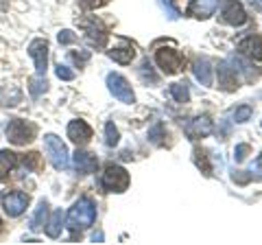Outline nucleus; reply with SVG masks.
Segmentation results:
<instances>
[{
  "label": "nucleus",
  "instance_id": "1",
  "mask_svg": "<svg viewBox=\"0 0 262 245\" xmlns=\"http://www.w3.org/2000/svg\"><path fill=\"white\" fill-rule=\"evenodd\" d=\"M94 221H96V203L90 197H81L75 206L70 208L68 219H66V223H68L72 234L83 232L85 228H90Z\"/></svg>",
  "mask_w": 262,
  "mask_h": 245
},
{
  "label": "nucleus",
  "instance_id": "2",
  "mask_svg": "<svg viewBox=\"0 0 262 245\" xmlns=\"http://www.w3.org/2000/svg\"><path fill=\"white\" fill-rule=\"evenodd\" d=\"M101 189L107 193H125L129 189V173L118 165L105 167L101 175Z\"/></svg>",
  "mask_w": 262,
  "mask_h": 245
},
{
  "label": "nucleus",
  "instance_id": "3",
  "mask_svg": "<svg viewBox=\"0 0 262 245\" xmlns=\"http://www.w3.org/2000/svg\"><path fill=\"white\" fill-rule=\"evenodd\" d=\"M35 134H37V127L24 118H13L7 125V138L13 145H29L35 140Z\"/></svg>",
  "mask_w": 262,
  "mask_h": 245
},
{
  "label": "nucleus",
  "instance_id": "4",
  "mask_svg": "<svg viewBox=\"0 0 262 245\" xmlns=\"http://www.w3.org/2000/svg\"><path fill=\"white\" fill-rule=\"evenodd\" d=\"M44 147H46V156L51 160V165L57 171H66L68 169V149L61 142V138H57L55 134H46L44 136Z\"/></svg>",
  "mask_w": 262,
  "mask_h": 245
},
{
  "label": "nucleus",
  "instance_id": "5",
  "mask_svg": "<svg viewBox=\"0 0 262 245\" xmlns=\"http://www.w3.org/2000/svg\"><path fill=\"white\" fill-rule=\"evenodd\" d=\"M107 88H110V92L116 96L120 103H134L136 101L134 90H131L129 81L122 75H118V72H110V75H107Z\"/></svg>",
  "mask_w": 262,
  "mask_h": 245
},
{
  "label": "nucleus",
  "instance_id": "6",
  "mask_svg": "<svg viewBox=\"0 0 262 245\" xmlns=\"http://www.w3.org/2000/svg\"><path fill=\"white\" fill-rule=\"evenodd\" d=\"M155 62L160 64V68L166 72V75H175V72L182 70L184 57L179 55L175 48H160V51L155 53Z\"/></svg>",
  "mask_w": 262,
  "mask_h": 245
},
{
  "label": "nucleus",
  "instance_id": "7",
  "mask_svg": "<svg viewBox=\"0 0 262 245\" xmlns=\"http://www.w3.org/2000/svg\"><path fill=\"white\" fill-rule=\"evenodd\" d=\"M3 206H5V212L9 217H20L29 206V195L22 193V191L3 193Z\"/></svg>",
  "mask_w": 262,
  "mask_h": 245
},
{
  "label": "nucleus",
  "instance_id": "8",
  "mask_svg": "<svg viewBox=\"0 0 262 245\" xmlns=\"http://www.w3.org/2000/svg\"><path fill=\"white\" fill-rule=\"evenodd\" d=\"M221 18L225 24H232V27H241V24L247 22V13H245L243 5L238 0H223V11H221Z\"/></svg>",
  "mask_w": 262,
  "mask_h": 245
},
{
  "label": "nucleus",
  "instance_id": "9",
  "mask_svg": "<svg viewBox=\"0 0 262 245\" xmlns=\"http://www.w3.org/2000/svg\"><path fill=\"white\" fill-rule=\"evenodd\" d=\"M29 55L35 62L37 75H46V66H48V44L46 39H33L29 44Z\"/></svg>",
  "mask_w": 262,
  "mask_h": 245
},
{
  "label": "nucleus",
  "instance_id": "10",
  "mask_svg": "<svg viewBox=\"0 0 262 245\" xmlns=\"http://www.w3.org/2000/svg\"><path fill=\"white\" fill-rule=\"evenodd\" d=\"M79 24L85 29V37L92 46L103 48L105 44H107V31H105L96 20H81Z\"/></svg>",
  "mask_w": 262,
  "mask_h": 245
},
{
  "label": "nucleus",
  "instance_id": "11",
  "mask_svg": "<svg viewBox=\"0 0 262 245\" xmlns=\"http://www.w3.org/2000/svg\"><path fill=\"white\" fill-rule=\"evenodd\" d=\"M68 138L75 145L79 147H83L90 142V138H92V127L88 125L85 120H70V125H68Z\"/></svg>",
  "mask_w": 262,
  "mask_h": 245
},
{
  "label": "nucleus",
  "instance_id": "12",
  "mask_svg": "<svg viewBox=\"0 0 262 245\" xmlns=\"http://www.w3.org/2000/svg\"><path fill=\"white\" fill-rule=\"evenodd\" d=\"M184 132L188 134V138H203V136H210L212 134V120L208 116H196L192 120H188L184 125Z\"/></svg>",
  "mask_w": 262,
  "mask_h": 245
},
{
  "label": "nucleus",
  "instance_id": "13",
  "mask_svg": "<svg viewBox=\"0 0 262 245\" xmlns=\"http://www.w3.org/2000/svg\"><path fill=\"white\" fill-rule=\"evenodd\" d=\"M216 9H219V0H192L190 7H188V13L192 18L208 20L210 15H214Z\"/></svg>",
  "mask_w": 262,
  "mask_h": 245
},
{
  "label": "nucleus",
  "instance_id": "14",
  "mask_svg": "<svg viewBox=\"0 0 262 245\" xmlns=\"http://www.w3.org/2000/svg\"><path fill=\"white\" fill-rule=\"evenodd\" d=\"M238 51H241L245 57H249V59L262 62V42H260V39H258L256 35L245 37L243 42L238 44Z\"/></svg>",
  "mask_w": 262,
  "mask_h": 245
},
{
  "label": "nucleus",
  "instance_id": "15",
  "mask_svg": "<svg viewBox=\"0 0 262 245\" xmlns=\"http://www.w3.org/2000/svg\"><path fill=\"white\" fill-rule=\"evenodd\" d=\"M219 86L225 90V92H234L238 88V79H236V70L229 68L227 64H219Z\"/></svg>",
  "mask_w": 262,
  "mask_h": 245
},
{
  "label": "nucleus",
  "instance_id": "16",
  "mask_svg": "<svg viewBox=\"0 0 262 245\" xmlns=\"http://www.w3.org/2000/svg\"><path fill=\"white\" fill-rule=\"evenodd\" d=\"M75 167L79 169V173H94L98 167V160L94 153L90 151H77L75 153Z\"/></svg>",
  "mask_w": 262,
  "mask_h": 245
},
{
  "label": "nucleus",
  "instance_id": "17",
  "mask_svg": "<svg viewBox=\"0 0 262 245\" xmlns=\"http://www.w3.org/2000/svg\"><path fill=\"white\" fill-rule=\"evenodd\" d=\"M46 219H48V201L42 199L37 203V208H35V212H33V217L29 221L31 232H39V230H42V228L46 226Z\"/></svg>",
  "mask_w": 262,
  "mask_h": 245
},
{
  "label": "nucleus",
  "instance_id": "18",
  "mask_svg": "<svg viewBox=\"0 0 262 245\" xmlns=\"http://www.w3.org/2000/svg\"><path fill=\"white\" fill-rule=\"evenodd\" d=\"M192 70H194V77L199 79L203 86H212V68H210V62L206 59V57L194 59Z\"/></svg>",
  "mask_w": 262,
  "mask_h": 245
},
{
  "label": "nucleus",
  "instance_id": "19",
  "mask_svg": "<svg viewBox=\"0 0 262 245\" xmlns=\"http://www.w3.org/2000/svg\"><path fill=\"white\" fill-rule=\"evenodd\" d=\"M20 99H22V94L15 86H9V84L0 86V105H18Z\"/></svg>",
  "mask_w": 262,
  "mask_h": 245
},
{
  "label": "nucleus",
  "instance_id": "20",
  "mask_svg": "<svg viewBox=\"0 0 262 245\" xmlns=\"http://www.w3.org/2000/svg\"><path fill=\"white\" fill-rule=\"evenodd\" d=\"M61 226H63V212L55 210L51 215V219L46 221V234L51 236V239H57V236L61 234Z\"/></svg>",
  "mask_w": 262,
  "mask_h": 245
},
{
  "label": "nucleus",
  "instance_id": "21",
  "mask_svg": "<svg viewBox=\"0 0 262 245\" xmlns=\"http://www.w3.org/2000/svg\"><path fill=\"white\" fill-rule=\"evenodd\" d=\"M15 167V153L11 151H0V179H7Z\"/></svg>",
  "mask_w": 262,
  "mask_h": 245
},
{
  "label": "nucleus",
  "instance_id": "22",
  "mask_svg": "<svg viewBox=\"0 0 262 245\" xmlns=\"http://www.w3.org/2000/svg\"><path fill=\"white\" fill-rule=\"evenodd\" d=\"M234 66H236V70H238V72H243L245 79H247V81H256V79L260 77V70L251 68V64L243 62L241 57H234Z\"/></svg>",
  "mask_w": 262,
  "mask_h": 245
},
{
  "label": "nucleus",
  "instance_id": "23",
  "mask_svg": "<svg viewBox=\"0 0 262 245\" xmlns=\"http://www.w3.org/2000/svg\"><path fill=\"white\" fill-rule=\"evenodd\" d=\"M166 127H164V122H155V125L149 129V140L153 142V145H158V147H162V145H166Z\"/></svg>",
  "mask_w": 262,
  "mask_h": 245
},
{
  "label": "nucleus",
  "instance_id": "24",
  "mask_svg": "<svg viewBox=\"0 0 262 245\" xmlns=\"http://www.w3.org/2000/svg\"><path fill=\"white\" fill-rule=\"evenodd\" d=\"M110 57L118 64H131V59L136 57L134 48H116V51H110Z\"/></svg>",
  "mask_w": 262,
  "mask_h": 245
},
{
  "label": "nucleus",
  "instance_id": "25",
  "mask_svg": "<svg viewBox=\"0 0 262 245\" xmlns=\"http://www.w3.org/2000/svg\"><path fill=\"white\" fill-rule=\"evenodd\" d=\"M170 94H173V99L177 103H186L188 99H190V92H188L186 84H173L170 86Z\"/></svg>",
  "mask_w": 262,
  "mask_h": 245
},
{
  "label": "nucleus",
  "instance_id": "26",
  "mask_svg": "<svg viewBox=\"0 0 262 245\" xmlns=\"http://www.w3.org/2000/svg\"><path fill=\"white\" fill-rule=\"evenodd\" d=\"M194 165L203 171V175H212V167H210L208 156L203 149H194Z\"/></svg>",
  "mask_w": 262,
  "mask_h": 245
},
{
  "label": "nucleus",
  "instance_id": "27",
  "mask_svg": "<svg viewBox=\"0 0 262 245\" xmlns=\"http://www.w3.org/2000/svg\"><path fill=\"white\" fill-rule=\"evenodd\" d=\"M46 88H48V81H46L44 75H37V77H33V79H31L29 90H31V94H33V96H39L42 92H46Z\"/></svg>",
  "mask_w": 262,
  "mask_h": 245
},
{
  "label": "nucleus",
  "instance_id": "28",
  "mask_svg": "<svg viewBox=\"0 0 262 245\" xmlns=\"http://www.w3.org/2000/svg\"><path fill=\"white\" fill-rule=\"evenodd\" d=\"M118 138H120V134H118V129H116V125L110 120L107 125H105V142H107V147H116L118 145Z\"/></svg>",
  "mask_w": 262,
  "mask_h": 245
},
{
  "label": "nucleus",
  "instance_id": "29",
  "mask_svg": "<svg viewBox=\"0 0 262 245\" xmlns=\"http://www.w3.org/2000/svg\"><path fill=\"white\" fill-rule=\"evenodd\" d=\"M24 167L31 169V171H39L42 169V156L39 153H29V156H24Z\"/></svg>",
  "mask_w": 262,
  "mask_h": 245
},
{
  "label": "nucleus",
  "instance_id": "30",
  "mask_svg": "<svg viewBox=\"0 0 262 245\" xmlns=\"http://www.w3.org/2000/svg\"><path fill=\"white\" fill-rule=\"evenodd\" d=\"M249 116H251V108H249V105H241V108H236V112H234V120L236 122L249 120Z\"/></svg>",
  "mask_w": 262,
  "mask_h": 245
},
{
  "label": "nucleus",
  "instance_id": "31",
  "mask_svg": "<svg viewBox=\"0 0 262 245\" xmlns=\"http://www.w3.org/2000/svg\"><path fill=\"white\" fill-rule=\"evenodd\" d=\"M57 77H59V79H63V81H72V79H75V72H72L68 66H61V64H59V66H57Z\"/></svg>",
  "mask_w": 262,
  "mask_h": 245
},
{
  "label": "nucleus",
  "instance_id": "32",
  "mask_svg": "<svg viewBox=\"0 0 262 245\" xmlns=\"http://www.w3.org/2000/svg\"><path fill=\"white\" fill-rule=\"evenodd\" d=\"M251 151V147L249 145H238L234 149V158H236V162H243L245 158H247V153Z\"/></svg>",
  "mask_w": 262,
  "mask_h": 245
},
{
  "label": "nucleus",
  "instance_id": "33",
  "mask_svg": "<svg viewBox=\"0 0 262 245\" xmlns=\"http://www.w3.org/2000/svg\"><path fill=\"white\" fill-rule=\"evenodd\" d=\"M107 0H79V5L83 9H96V7H103Z\"/></svg>",
  "mask_w": 262,
  "mask_h": 245
},
{
  "label": "nucleus",
  "instance_id": "34",
  "mask_svg": "<svg viewBox=\"0 0 262 245\" xmlns=\"http://www.w3.org/2000/svg\"><path fill=\"white\" fill-rule=\"evenodd\" d=\"M70 59L75 64H79V66H83V64L90 59V53L88 51H83V53H70Z\"/></svg>",
  "mask_w": 262,
  "mask_h": 245
},
{
  "label": "nucleus",
  "instance_id": "35",
  "mask_svg": "<svg viewBox=\"0 0 262 245\" xmlns=\"http://www.w3.org/2000/svg\"><path fill=\"white\" fill-rule=\"evenodd\" d=\"M75 39H77V35L72 33V31H68V29L61 31V33H59V44H72Z\"/></svg>",
  "mask_w": 262,
  "mask_h": 245
},
{
  "label": "nucleus",
  "instance_id": "36",
  "mask_svg": "<svg viewBox=\"0 0 262 245\" xmlns=\"http://www.w3.org/2000/svg\"><path fill=\"white\" fill-rule=\"evenodd\" d=\"M232 179L234 182H238V184H247L251 179V175H245V171H236V173L232 175Z\"/></svg>",
  "mask_w": 262,
  "mask_h": 245
},
{
  "label": "nucleus",
  "instance_id": "37",
  "mask_svg": "<svg viewBox=\"0 0 262 245\" xmlns=\"http://www.w3.org/2000/svg\"><path fill=\"white\" fill-rule=\"evenodd\" d=\"M249 3L253 5V9H262V0H249Z\"/></svg>",
  "mask_w": 262,
  "mask_h": 245
},
{
  "label": "nucleus",
  "instance_id": "38",
  "mask_svg": "<svg viewBox=\"0 0 262 245\" xmlns=\"http://www.w3.org/2000/svg\"><path fill=\"white\" fill-rule=\"evenodd\" d=\"M258 169H262V156H260V160H258Z\"/></svg>",
  "mask_w": 262,
  "mask_h": 245
}]
</instances>
